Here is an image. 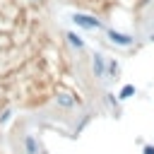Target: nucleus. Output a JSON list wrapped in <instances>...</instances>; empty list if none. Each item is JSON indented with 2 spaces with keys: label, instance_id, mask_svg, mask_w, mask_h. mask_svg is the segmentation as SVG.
Listing matches in <instances>:
<instances>
[{
  "label": "nucleus",
  "instance_id": "f257e3e1",
  "mask_svg": "<svg viewBox=\"0 0 154 154\" xmlns=\"http://www.w3.org/2000/svg\"><path fill=\"white\" fill-rule=\"evenodd\" d=\"M72 22L77 26H84V29H99L101 26V22L94 19V17H89V14H72Z\"/></svg>",
  "mask_w": 154,
  "mask_h": 154
},
{
  "label": "nucleus",
  "instance_id": "f03ea898",
  "mask_svg": "<svg viewBox=\"0 0 154 154\" xmlns=\"http://www.w3.org/2000/svg\"><path fill=\"white\" fill-rule=\"evenodd\" d=\"M108 38L113 41V43H118V46H130L132 43V36H125V34H118V31H108Z\"/></svg>",
  "mask_w": 154,
  "mask_h": 154
},
{
  "label": "nucleus",
  "instance_id": "7ed1b4c3",
  "mask_svg": "<svg viewBox=\"0 0 154 154\" xmlns=\"http://www.w3.org/2000/svg\"><path fill=\"white\" fill-rule=\"evenodd\" d=\"M103 70H106L103 55H94V75H96V77H103Z\"/></svg>",
  "mask_w": 154,
  "mask_h": 154
},
{
  "label": "nucleus",
  "instance_id": "20e7f679",
  "mask_svg": "<svg viewBox=\"0 0 154 154\" xmlns=\"http://www.w3.org/2000/svg\"><path fill=\"white\" fill-rule=\"evenodd\" d=\"M24 147H26V152H29V154H36V140H34L31 135L24 140Z\"/></svg>",
  "mask_w": 154,
  "mask_h": 154
},
{
  "label": "nucleus",
  "instance_id": "39448f33",
  "mask_svg": "<svg viewBox=\"0 0 154 154\" xmlns=\"http://www.w3.org/2000/svg\"><path fill=\"white\" fill-rule=\"evenodd\" d=\"M67 41H70L72 46H77V48H82V46H84V41H82L77 34H67Z\"/></svg>",
  "mask_w": 154,
  "mask_h": 154
},
{
  "label": "nucleus",
  "instance_id": "423d86ee",
  "mask_svg": "<svg viewBox=\"0 0 154 154\" xmlns=\"http://www.w3.org/2000/svg\"><path fill=\"white\" fill-rule=\"evenodd\" d=\"M132 91H135V87H130V84H128V87L120 91V99H130V94H132Z\"/></svg>",
  "mask_w": 154,
  "mask_h": 154
},
{
  "label": "nucleus",
  "instance_id": "0eeeda50",
  "mask_svg": "<svg viewBox=\"0 0 154 154\" xmlns=\"http://www.w3.org/2000/svg\"><path fill=\"white\" fill-rule=\"evenodd\" d=\"M108 72H111V75H113V72H118V65H116V63H113V60H111V63H108Z\"/></svg>",
  "mask_w": 154,
  "mask_h": 154
},
{
  "label": "nucleus",
  "instance_id": "6e6552de",
  "mask_svg": "<svg viewBox=\"0 0 154 154\" xmlns=\"http://www.w3.org/2000/svg\"><path fill=\"white\" fill-rule=\"evenodd\" d=\"M144 154H154V147H144Z\"/></svg>",
  "mask_w": 154,
  "mask_h": 154
}]
</instances>
